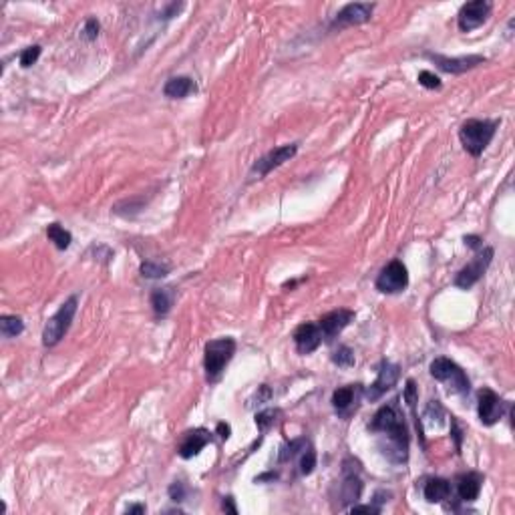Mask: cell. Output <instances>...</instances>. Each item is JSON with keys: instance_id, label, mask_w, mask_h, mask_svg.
Wrapping results in <instances>:
<instances>
[{"instance_id": "6da1fadb", "label": "cell", "mask_w": 515, "mask_h": 515, "mask_svg": "<svg viewBox=\"0 0 515 515\" xmlns=\"http://www.w3.org/2000/svg\"><path fill=\"white\" fill-rule=\"evenodd\" d=\"M368 429L386 439V443L381 445V449L392 463L407 461V457H409V429H407L405 417L399 411L397 401L381 407L375 412Z\"/></svg>"}, {"instance_id": "7a4b0ae2", "label": "cell", "mask_w": 515, "mask_h": 515, "mask_svg": "<svg viewBox=\"0 0 515 515\" xmlns=\"http://www.w3.org/2000/svg\"><path fill=\"white\" fill-rule=\"evenodd\" d=\"M499 127V121L490 119H467L459 129V139L463 143L465 151L471 157H479L487 149L491 139L495 137V131Z\"/></svg>"}, {"instance_id": "3957f363", "label": "cell", "mask_w": 515, "mask_h": 515, "mask_svg": "<svg viewBox=\"0 0 515 515\" xmlns=\"http://www.w3.org/2000/svg\"><path fill=\"white\" fill-rule=\"evenodd\" d=\"M235 353V340L232 336L216 338L206 344V355H204V368H206V379L209 383H216L228 362L232 361Z\"/></svg>"}, {"instance_id": "277c9868", "label": "cell", "mask_w": 515, "mask_h": 515, "mask_svg": "<svg viewBox=\"0 0 515 515\" xmlns=\"http://www.w3.org/2000/svg\"><path fill=\"white\" fill-rule=\"evenodd\" d=\"M77 306H78V298L77 296H71L69 300H65L61 304V308L56 310L49 318V322L45 324V330H43V344L45 346H54L63 340V336L69 333L71 328V322L77 314Z\"/></svg>"}, {"instance_id": "5b68a950", "label": "cell", "mask_w": 515, "mask_h": 515, "mask_svg": "<svg viewBox=\"0 0 515 515\" xmlns=\"http://www.w3.org/2000/svg\"><path fill=\"white\" fill-rule=\"evenodd\" d=\"M431 377L435 381H441L445 385H449L451 392H459V395H467L471 390V383L465 375V370L447 357H439L431 362Z\"/></svg>"}, {"instance_id": "8992f818", "label": "cell", "mask_w": 515, "mask_h": 515, "mask_svg": "<svg viewBox=\"0 0 515 515\" xmlns=\"http://www.w3.org/2000/svg\"><path fill=\"white\" fill-rule=\"evenodd\" d=\"M377 290L383 294H399L409 286V272L407 266L401 260H392L388 262L385 268L381 270V274L377 276Z\"/></svg>"}, {"instance_id": "52a82bcc", "label": "cell", "mask_w": 515, "mask_h": 515, "mask_svg": "<svg viewBox=\"0 0 515 515\" xmlns=\"http://www.w3.org/2000/svg\"><path fill=\"white\" fill-rule=\"evenodd\" d=\"M491 260H493V248H483L481 252H477L475 258L465 268H461L459 274L455 276V286L463 288V290H469L471 286H475L487 272Z\"/></svg>"}, {"instance_id": "ba28073f", "label": "cell", "mask_w": 515, "mask_h": 515, "mask_svg": "<svg viewBox=\"0 0 515 515\" xmlns=\"http://www.w3.org/2000/svg\"><path fill=\"white\" fill-rule=\"evenodd\" d=\"M503 411H505V403L493 388L483 386L477 392V414H479V421L485 427L495 425L503 417Z\"/></svg>"}, {"instance_id": "9c48e42d", "label": "cell", "mask_w": 515, "mask_h": 515, "mask_svg": "<svg viewBox=\"0 0 515 515\" xmlns=\"http://www.w3.org/2000/svg\"><path fill=\"white\" fill-rule=\"evenodd\" d=\"M298 151V145L296 143H288V145H282V147H276V149H272V151H268V154L264 155V157H260L256 163H254V167H252V176L258 180H262V178H266L270 171H274L276 167H280L282 163L286 161H290L294 155Z\"/></svg>"}, {"instance_id": "30bf717a", "label": "cell", "mask_w": 515, "mask_h": 515, "mask_svg": "<svg viewBox=\"0 0 515 515\" xmlns=\"http://www.w3.org/2000/svg\"><path fill=\"white\" fill-rule=\"evenodd\" d=\"M491 2L487 0H473V2H467L461 6L459 10V17H457V23H459V28L463 32H471L475 28L483 25L491 14Z\"/></svg>"}, {"instance_id": "8fae6325", "label": "cell", "mask_w": 515, "mask_h": 515, "mask_svg": "<svg viewBox=\"0 0 515 515\" xmlns=\"http://www.w3.org/2000/svg\"><path fill=\"white\" fill-rule=\"evenodd\" d=\"M427 59H431L437 65L441 71L445 73H453V75H461L469 69H475L479 65L485 63V56L481 54H469V56H441L435 52H427Z\"/></svg>"}, {"instance_id": "7c38bea8", "label": "cell", "mask_w": 515, "mask_h": 515, "mask_svg": "<svg viewBox=\"0 0 515 515\" xmlns=\"http://www.w3.org/2000/svg\"><path fill=\"white\" fill-rule=\"evenodd\" d=\"M399 375H401V368H399L397 364H392V362H388V361L381 362L377 381L368 386V388H366V392H364V395H366V399H368L370 403L379 401V399L385 395L386 390H390L392 386L397 385Z\"/></svg>"}, {"instance_id": "4fadbf2b", "label": "cell", "mask_w": 515, "mask_h": 515, "mask_svg": "<svg viewBox=\"0 0 515 515\" xmlns=\"http://www.w3.org/2000/svg\"><path fill=\"white\" fill-rule=\"evenodd\" d=\"M353 318H355V312L346 308H338L333 310V312H328V314H324V316L318 320V326H320V330H322V338H324L326 342H333L336 336L340 335V333L353 322Z\"/></svg>"}, {"instance_id": "5bb4252c", "label": "cell", "mask_w": 515, "mask_h": 515, "mask_svg": "<svg viewBox=\"0 0 515 515\" xmlns=\"http://www.w3.org/2000/svg\"><path fill=\"white\" fill-rule=\"evenodd\" d=\"M372 10H375V4H368V2H353V4H346L333 21V28H342V26H353V25H362L366 21H370L372 17Z\"/></svg>"}, {"instance_id": "9a60e30c", "label": "cell", "mask_w": 515, "mask_h": 515, "mask_svg": "<svg viewBox=\"0 0 515 515\" xmlns=\"http://www.w3.org/2000/svg\"><path fill=\"white\" fill-rule=\"evenodd\" d=\"M292 338H294L296 350L300 355H310V353H314L322 344V330L314 322H304V324H300L294 330Z\"/></svg>"}, {"instance_id": "2e32d148", "label": "cell", "mask_w": 515, "mask_h": 515, "mask_svg": "<svg viewBox=\"0 0 515 515\" xmlns=\"http://www.w3.org/2000/svg\"><path fill=\"white\" fill-rule=\"evenodd\" d=\"M362 495V481L359 469H348L344 463V479L340 483V499L344 505H355Z\"/></svg>"}, {"instance_id": "e0dca14e", "label": "cell", "mask_w": 515, "mask_h": 515, "mask_svg": "<svg viewBox=\"0 0 515 515\" xmlns=\"http://www.w3.org/2000/svg\"><path fill=\"white\" fill-rule=\"evenodd\" d=\"M209 443V433L206 429H196V431H189L185 433V437L181 441L180 445V457L181 459H191L196 457L204 447Z\"/></svg>"}, {"instance_id": "ac0fdd59", "label": "cell", "mask_w": 515, "mask_h": 515, "mask_svg": "<svg viewBox=\"0 0 515 515\" xmlns=\"http://www.w3.org/2000/svg\"><path fill=\"white\" fill-rule=\"evenodd\" d=\"M481 483H483V477L479 473H465V475H459L457 477V495L459 499L469 503V501H475L479 497V491H481Z\"/></svg>"}, {"instance_id": "d6986e66", "label": "cell", "mask_w": 515, "mask_h": 515, "mask_svg": "<svg viewBox=\"0 0 515 515\" xmlns=\"http://www.w3.org/2000/svg\"><path fill=\"white\" fill-rule=\"evenodd\" d=\"M361 385H348V386H340L333 392V407L340 414H346V411L357 405L359 401V395H361Z\"/></svg>"}, {"instance_id": "ffe728a7", "label": "cell", "mask_w": 515, "mask_h": 515, "mask_svg": "<svg viewBox=\"0 0 515 515\" xmlns=\"http://www.w3.org/2000/svg\"><path fill=\"white\" fill-rule=\"evenodd\" d=\"M425 499L429 503H443L451 497V483L447 479H441V477H433L425 483Z\"/></svg>"}, {"instance_id": "44dd1931", "label": "cell", "mask_w": 515, "mask_h": 515, "mask_svg": "<svg viewBox=\"0 0 515 515\" xmlns=\"http://www.w3.org/2000/svg\"><path fill=\"white\" fill-rule=\"evenodd\" d=\"M193 91H196V83L189 77H171L163 87V95L169 99H183L191 95Z\"/></svg>"}, {"instance_id": "7402d4cb", "label": "cell", "mask_w": 515, "mask_h": 515, "mask_svg": "<svg viewBox=\"0 0 515 515\" xmlns=\"http://www.w3.org/2000/svg\"><path fill=\"white\" fill-rule=\"evenodd\" d=\"M151 306L157 316H165L169 314V310L174 306V292L171 288H157L151 292Z\"/></svg>"}, {"instance_id": "603a6c76", "label": "cell", "mask_w": 515, "mask_h": 515, "mask_svg": "<svg viewBox=\"0 0 515 515\" xmlns=\"http://www.w3.org/2000/svg\"><path fill=\"white\" fill-rule=\"evenodd\" d=\"M23 330H25L23 318L10 316V314L0 316V335L4 336V338H14V336L23 335Z\"/></svg>"}, {"instance_id": "cb8c5ba5", "label": "cell", "mask_w": 515, "mask_h": 515, "mask_svg": "<svg viewBox=\"0 0 515 515\" xmlns=\"http://www.w3.org/2000/svg\"><path fill=\"white\" fill-rule=\"evenodd\" d=\"M47 235H49V240H51L59 250H67L71 246V242H73L71 232H67L61 224H51L47 228Z\"/></svg>"}, {"instance_id": "d4e9b609", "label": "cell", "mask_w": 515, "mask_h": 515, "mask_svg": "<svg viewBox=\"0 0 515 515\" xmlns=\"http://www.w3.org/2000/svg\"><path fill=\"white\" fill-rule=\"evenodd\" d=\"M139 272H141L143 278H163V276L169 274V268L161 266V264H155V262H143Z\"/></svg>"}, {"instance_id": "484cf974", "label": "cell", "mask_w": 515, "mask_h": 515, "mask_svg": "<svg viewBox=\"0 0 515 515\" xmlns=\"http://www.w3.org/2000/svg\"><path fill=\"white\" fill-rule=\"evenodd\" d=\"M333 362L338 364V366H342V368H348V366H355V353L348 348V346H338L335 350V355H333Z\"/></svg>"}, {"instance_id": "4316f807", "label": "cell", "mask_w": 515, "mask_h": 515, "mask_svg": "<svg viewBox=\"0 0 515 515\" xmlns=\"http://www.w3.org/2000/svg\"><path fill=\"white\" fill-rule=\"evenodd\" d=\"M316 467V451L312 447H304L302 449V455H300V473L302 475H310Z\"/></svg>"}, {"instance_id": "83f0119b", "label": "cell", "mask_w": 515, "mask_h": 515, "mask_svg": "<svg viewBox=\"0 0 515 515\" xmlns=\"http://www.w3.org/2000/svg\"><path fill=\"white\" fill-rule=\"evenodd\" d=\"M280 414L278 409H266V411L258 412L256 414V425L260 431H266L268 427H272L276 423V417Z\"/></svg>"}, {"instance_id": "f1b7e54d", "label": "cell", "mask_w": 515, "mask_h": 515, "mask_svg": "<svg viewBox=\"0 0 515 515\" xmlns=\"http://www.w3.org/2000/svg\"><path fill=\"white\" fill-rule=\"evenodd\" d=\"M39 56H41V47H39V45L26 47L25 51L21 52V67H23V69L32 67V65L39 61Z\"/></svg>"}, {"instance_id": "f546056e", "label": "cell", "mask_w": 515, "mask_h": 515, "mask_svg": "<svg viewBox=\"0 0 515 515\" xmlns=\"http://www.w3.org/2000/svg\"><path fill=\"white\" fill-rule=\"evenodd\" d=\"M405 401H407V405L411 407L412 412H414V405H417V401H419V390H417V383L409 379L407 381V386H405ZM414 417H417V427H419V414L414 412Z\"/></svg>"}, {"instance_id": "4dcf8cb0", "label": "cell", "mask_w": 515, "mask_h": 515, "mask_svg": "<svg viewBox=\"0 0 515 515\" xmlns=\"http://www.w3.org/2000/svg\"><path fill=\"white\" fill-rule=\"evenodd\" d=\"M99 30H101L99 21H97V19H89V21L85 23V28H83V39L95 41V39L99 36Z\"/></svg>"}, {"instance_id": "1f68e13d", "label": "cell", "mask_w": 515, "mask_h": 515, "mask_svg": "<svg viewBox=\"0 0 515 515\" xmlns=\"http://www.w3.org/2000/svg\"><path fill=\"white\" fill-rule=\"evenodd\" d=\"M419 83L427 89H439L441 87V78L437 75H433L431 71H421L419 73Z\"/></svg>"}, {"instance_id": "d6a6232c", "label": "cell", "mask_w": 515, "mask_h": 515, "mask_svg": "<svg viewBox=\"0 0 515 515\" xmlns=\"http://www.w3.org/2000/svg\"><path fill=\"white\" fill-rule=\"evenodd\" d=\"M350 514H381L379 505H353Z\"/></svg>"}, {"instance_id": "836d02e7", "label": "cell", "mask_w": 515, "mask_h": 515, "mask_svg": "<svg viewBox=\"0 0 515 515\" xmlns=\"http://www.w3.org/2000/svg\"><path fill=\"white\" fill-rule=\"evenodd\" d=\"M451 435L455 439V447H457V451H459V449H461V429H459L455 417H451Z\"/></svg>"}, {"instance_id": "e575fe53", "label": "cell", "mask_w": 515, "mask_h": 515, "mask_svg": "<svg viewBox=\"0 0 515 515\" xmlns=\"http://www.w3.org/2000/svg\"><path fill=\"white\" fill-rule=\"evenodd\" d=\"M169 497H171L174 501H183V497H185L183 485H181V483H174V485L169 487Z\"/></svg>"}, {"instance_id": "d590c367", "label": "cell", "mask_w": 515, "mask_h": 515, "mask_svg": "<svg viewBox=\"0 0 515 515\" xmlns=\"http://www.w3.org/2000/svg\"><path fill=\"white\" fill-rule=\"evenodd\" d=\"M230 433H232V429H230L228 423H218V435H220V437L228 439L230 437Z\"/></svg>"}, {"instance_id": "8d00e7d4", "label": "cell", "mask_w": 515, "mask_h": 515, "mask_svg": "<svg viewBox=\"0 0 515 515\" xmlns=\"http://www.w3.org/2000/svg\"><path fill=\"white\" fill-rule=\"evenodd\" d=\"M465 244L469 248H479L481 246V238L479 235H465Z\"/></svg>"}, {"instance_id": "74e56055", "label": "cell", "mask_w": 515, "mask_h": 515, "mask_svg": "<svg viewBox=\"0 0 515 515\" xmlns=\"http://www.w3.org/2000/svg\"><path fill=\"white\" fill-rule=\"evenodd\" d=\"M224 512L238 514V507L233 505V497H224Z\"/></svg>"}, {"instance_id": "f35d334b", "label": "cell", "mask_w": 515, "mask_h": 515, "mask_svg": "<svg viewBox=\"0 0 515 515\" xmlns=\"http://www.w3.org/2000/svg\"><path fill=\"white\" fill-rule=\"evenodd\" d=\"M127 514H145V505H129Z\"/></svg>"}]
</instances>
